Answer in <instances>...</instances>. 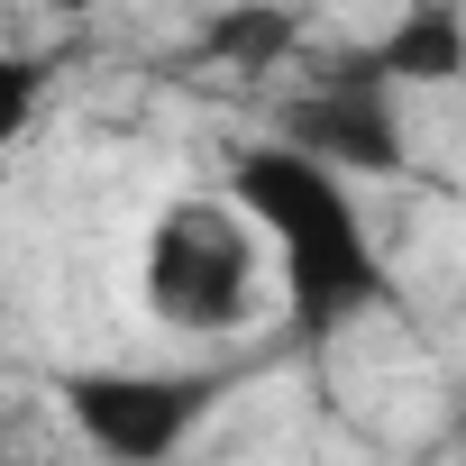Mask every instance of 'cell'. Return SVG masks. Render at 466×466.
Returning a JSON list of instances; mask_svg holds the SVG:
<instances>
[{
	"instance_id": "1",
	"label": "cell",
	"mask_w": 466,
	"mask_h": 466,
	"mask_svg": "<svg viewBox=\"0 0 466 466\" xmlns=\"http://www.w3.org/2000/svg\"><path fill=\"white\" fill-rule=\"evenodd\" d=\"M228 201L248 210V228L275 257V284H284V311L302 329H339L357 311L384 302V248L357 210V183H339L329 165L293 156V147H248L219 183Z\"/></svg>"
},
{
	"instance_id": "2",
	"label": "cell",
	"mask_w": 466,
	"mask_h": 466,
	"mask_svg": "<svg viewBox=\"0 0 466 466\" xmlns=\"http://www.w3.org/2000/svg\"><path fill=\"white\" fill-rule=\"evenodd\" d=\"M137 311L174 348H238L266 320H284L275 257L219 183H192V192L147 210V228H137Z\"/></svg>"
},
{
	"instance_id": "3",
	"label": "cell",
	"mask_w": 466,
	"mask_h": 466,
	"mask_svg": "<svg viewBox=\"0 0 466 466\" xmlns=\"http://www.w3.org/2000/svg\"><path fill=\"white\" fill-rule=\"evenodd\" d=\"M228 393H238L228 366H65L56 375V411L83 439V466H174Z\"/></svg>"
},
{
	"instance_id": "4",
	"label": "cell",
	"mask_w": 466,
	"mask_h": 466,
	"mask_svg": "<svg viewBox=\"0 0 466 466\" xmlns=\"http://www.w3.org/2000/svg\"><path fill=\"white\" fill-rule=\"evenodd\" d=\"M275 147H293V156L329 165L339 183L402 174V110H393V92H384L375 74H320V83L284 110Z\"/></svg>"
},
{
	"instance_id": "5",
	"label": "cell",
	"mask_w": 466,
	"mask_h": 466,
	"mask_svg": "<svg viewBox=\"0 0 466 466\" xmlns=\"http://www.w3.org/2000/svg\"><path fill=\"white\" fill-rule=\"evenodd\" d=\"M357 74H375L384 92L393 83H448V74H466V19L448 10V0H430V10L393 19V37L375 46V65H357Z\"/></svg>"
},
{
	"instance_id": "6",
	"label": "cell",
	"mask_w": 466,
	"mask_h": 466,
	"mask_svg": "<svg viewBox=\"0 0 466 466\" xmlns=\"http://www.w3.org/2000/svg\"><path fill=\"white\" fill-rule=\"evenodd\" d=\"M37 101H46V74H37L28 56H10V46H0V147H10V137L37 119Z\"/></svg>"
},
{
	"instance_id": "7",
	"label": "cell",
	"mask_w": 466,
	"mask_h": 466,
	"mask_svg": "<svg viewBox=\"0 0 466 466\" xmlns=\"http://www.w3.org/2000/svg\"><path fill=\"white\" fill-rule=\"evenodd\" d=\"M210 46H219V56H238V65H257V56L293 46V19H219V28H210Z\"/></svg>"
},
{
	"instance_id": "8",
	"label": "cell",
	"mask_w": 466,
	"mask_h": 466,
	"mask_svg": "<svg viewBox=\"0 0 466 466\" xmlns=\"http://www.w3.org/2000/svg\"><path fill=\"white\" fill-rule=\"evenodd\" d=\"M0 466H74V457H10V448H0Z\"/></svg>"
}]
</instances>
